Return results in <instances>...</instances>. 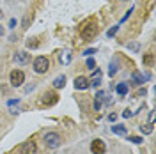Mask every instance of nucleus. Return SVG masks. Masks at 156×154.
<instances>
[{
    "mask_svg": "<svg viewBox=\"0 0 156 154\" xmlns=\"http://www.w3.org/2000/svg\"><path fill=\"white\" fill-rule=\"evenodd\" d=\"M50 69V60L46 57H37L34 60V71L39 73V75H43V73H46Z\"/></svg>",
    "mask_w": 156,
    "mask_h": 154,
    "instance_id": "obj_3",
    "label": "nucleus"
},
{
    "mask_svg": "<svg viewBox=\"0 0 156 154\" xmlns=\"http://www.w3.org/2000/svg\"><path fill=\"white\" fill-rule=\"evenodd\" d=\"M126 92H128V83H119V85H117V94L124 96Z\"/></svg>",
    "mask_w": 156,
    "mask_h": 154,
    "instance_id": "obj_18",
    "label": "nucleus"
},
{
    "mask_svg": "<svg viewBox=\"0 0 156 154\" xmlns=\"http://www.w3.org/2000/svg\"><path fill=\"white\" fill-rule=\"evenodd\" d=\"M27 46H29V48H37V46H39L37 39H36V37H32V39H29V41H27Z\"/></svg>",
    "mask_w": 156,
    "mask_h": 154,
    "instance_id": "obj_21",
    "label": "nucleus"
},
{
    "mask_svg": "<svg viewBox=\"0 0 156 154\" xmlns=\"http://www.w3.org/2000/svg\"><path fill=\"white\" fill-rule=\"evenodd\" d=\"M101 78H103V75H101V69L92 71V75H90V78H89V85L99 87V83H101Z\"/></svg>",
    "mask_w": 156,
    "mask_h": 154,
    "instance_id": "obj_8",
    "label": "nucleus"
},
{
    "mask_svg": "<svg viewBox=\"0 0 156 154\" xmlns=\"http://www.w3.org/2000/svg\"><path fill=\"white\" fill-rule=\"evenodd\" d=\"M128 48L131 50V51H138L140 46H138V43H131V44H128Z\"/></svg>",
    "mask_w": 156,
    "mask_h": 154,
    "instance_id": "obj_25",
    "label": "nucleus"
},
{
    "mask_svg": "<svg viewBox=\"0 0 156 154\" xmlns=\"http://www.w3.org/2000/svg\"><path fill=\"white\" fill-rule=\"evenodd\" d=\"M117 30H119V25H115V27H112V29H110V30L107 32V36H108V37H112V36H115V34H117Z\"/></svg>",
    "mask_w": 156,
    "mask_h": 154,
    "instance_id": "obj_23",
    "label": "nucleus"
},
{
    "mask_svg": "<svg viewBox=\"0 0 156 154\" xmlns=\"http://www.w3.org/2000/svg\"><path fill=\"white\" fill-rule=\"evenodd\" d=\"M60 62H62V64H69V62H71V53H69L68 50L62 51V55H60Z\"/></svg>",
    "mask_w": 156,
    "mask_h": 154,
    "instance_id": "obj_15",
    "label": "nucleus"
},
{
    "mask_svg": "<svg viewBox=\"0 0 156 154\" xmlns=\"http://www.w3.org/2000/svg\"><path fill=\"white\" fill-rule=\"evenodd\" d=\"M87 68H89V69H94V68H96V62H94V58H87Z\"/></svg>",
    "mask_w": 156,
    "mask_h": 154,
    "instance_id": "obj_24",
    "label": "nucleus"
},
{
    "mask_svg": "<svg viewBox=\"0 0 156 154\" xmlns=\"http://www.w3.org/2000/svg\"><path fill=\"white\" fill-rule=\"evenodd\" d=\"M30 21H32V14H30V12H27V14H25V18H23V21H21V27H23V29H27Z\"/></svg>",
    "mask_w": 156,
    "mask_h": 154,
    "instance_id": "obj_20",
    "label": "nucleus"
},
{
    "mask_svg": "<svg viewBox=\"0 0 156 154\" xmlns=\"http://www.w3.org/2000/svg\"><path fill=\"white\" fill-rule=\"evenodd\" d=\"M9 80H11V85L12 87H20L23 82H25V73H23L21 69H14V71L11 73Z\"/></svg>",
    "mask_w": 156,
    "mask_h": 154,
    "instance_id": "obj_4",
    "label": "nucleus"
},
{
    "mask_svg": "<svg viewBox=\"0 0 156 154\" xmlns=\"http://www.w3.org/2000/svg\"><path fill=\"white\" fill-rule=\"evenodd\" d=\"M112 131H114L115 135H126V126L115 124V126H112Z\"/></svg>",
    "mask_w": 156,
    "mask_h": 154,
    "instance_id": "obj_14",
    "label": "nucleus"
},
{
    "mask_svg": "<svg viewBox=\"0 0 156 154\" xmlns=\"http://www.w3.org/2000/svg\"><path fill=\"white\" fill-rule=\"evenodd\" d=\"M98 50L96 48H89V50H85V51H83V55H92V53H96Z\"/></svg>",
    "mask_w": 156,
    "mask_h": 154,
    "instance_id": "obj_26",
    "label": "nucleus"
},
{
    "mask_svg": "<svg viewBox=\"0 0 156 154\" xmlns=\"http://www.w3.org/2000/svg\"><path fill=\"white\" fill-rule=\"evenodd\" d=\"M142 60H144V66H147V68H153V64H154V53H151V51H149V53H146Z\"/></svg>",
    "mask_w": 156,
    "mask_h": 154,
    "instance_id": "obj_12",
    "label": "nucleus"
},
{
    "mask_svg": "<svg viewBox=\"0 0 156 154\" xmlns=\"http://www.w3.org/2000/svg\"><path fill=\"white\" fill-rule=\"evenodd\" d=\"M90 151H92V154H105L107 147H105V144H103V140H92Z\"/></svg>",
    "mask_w": 156,
    "mask_h": 154,
    "instance_id": "obj_6",
    "label": "nucleus"
},
{
    "mask_svg": "<svg viewBox=\"0 0 156 154\" xmlns=\"http://www.w3.org/2000/svg\"><path fill=\"white\" fill-rule=\"evenodd\" d=\"M128 140H129V142H133V144H142V142H144V138H142V136H129Z\"/></svg>",
    "mask_w": 156,
    "mask_h": 154,
    "instance_id": "obj_22",
    "label": "nucleus"
},
{
    "mask_svg": "<svg viewBox=\"0 0 156 154\" xmlns=\"http://www.w3.org/2000/svg\"><path fill=\"white\" fill-rule=\"evenodd\" d=\"M117 71H119V62H112V64H110V69H108V75L114 76Z\"/></svg>",
    "mask_w": 156,
    "mask_h": 154,
    "instance_id": "obj_17",
    "label": "nucleus"
},
{
    "mask_svg": "<svg viewBox=\"0 0 156 154\" xmlns=\"http://www.w3.org/2000/svg\"><path fill=\"white\" fill-rule=\"evenodd\" d=\"M153 121H154V112L149 114V124H153Z\"/></svg>",
    "mask_w": 156,
    "mask_h": 154,
    "instance_id": "obj_28",
    "label": "nucleus"
},
{
    "mask_svg": "<svg viewBox=\"0 0 156 154\" xmlns=\"http://www.w3.org/2000/svg\"><path fill=\"white\" fill-rule=\"evenodd\" d=\"M57 101H58V96L55 94V92H46V94L43 96V99H41V105L51 106V105H55Z\"/></svg>",
    "mask_w": 156,
    "mask_h": 154,
    "instance_id": "obj_5",
    "label": "nucleus"
},
{
    "mask_svg": "<svg viewBox=\"0 0 156 154\" xmlns=\"http://www.w3.org/2000/svg\"><path fill=\"white\" fill-rule=\"evenodd\" d=\"M153 129H154V124H147V126H142V128H140V131H142L144 135H149V133H153Z\"/></svg>",
    "mask_w": 156,
    "mask_h": 154,
    "instance_id": "obj_19",
    "label": "nucleus"
},
{
    "mask_svg": "<svg viewBox=\"0 0 156 154\" xmlns=\"http://www.w3.org/2000/svg\"><path fill=\"white\" fill-rule=\"evenodd\" d=\"M64 85H66V76L64 75H60V76H57L53 80V87L55 89H64Z\"/></svg>",
    "mask_w": 156,
    "mask_h": 154,
    "instance_id": "obj_13",
    "label": "nucleus"
},
{
    "mask_svg": "<svg viewBox=\"0 0 156 154\" xmlns=\"http://www.w3.org/2000/svg\"><path fill=\"white\" fill-rule=\"evenodd\" d=\"M96 34H98V23L94 19H90L89 23H85V25L82 27V30H80V36L83 39H92Z\"/></svg>",
    "mask_w": 156,
    "mask_h": 154,
    "instance_id": "obj_1",
    "label": "nucleus"
},
{
    "mask_svg": "<svg viewBox=\"0 0 156 154\" xmlns=\"http://www.w3.org/2000/svg\"><path fill=\"white\" fill-rule=\"evenodd\" d=\"M129 115H131V112H129V110H124V114H122V117H126V119H128Z\"/></svg>",
    "mask_w": 156,
    "mask_h": 154,
    "instance_id": "obj_29",
    "label": "nucleus"
},
{
    "mask_svg": "<svg viewBox=\"0 0 156 154\" xmlns=\"http://www.w3.org/2000/svg\"><path fill=\"white\" fill-rule=\"evenodd\" d=\"M2 34H4V27H2V25H0V36H2Z\"/></svg>",
    "mask_w": 156,
    "mask_h": 154,
    "instance_id": "obj_30",
    "label": "nucleus"
},
{
    "mask_svg": "<svg viewBox=\"0 0 156 154\" xmlns=\"http://www.w3.org/2000/svg\"><path fill=\"white\" fill-rule=\"evenodd\" d=\"M37 152V145L34 140H29L21 145V154H36Z\"/></svg>",
    "mask_w": 156,
    "mask_h": 154,
    "instance_id": "obj_7",
    "label": "nucleus"
},
{
    "mask_svg": "<svg viewBox=\"0 0 156 154\" xmlns=\"http://www.w3.org/2000/svg\"><path fill=\"white\" fill-rule=\"evenodd\" d=\"M0 14H2V12H0Z\"/></svg>",
    "mask_w": 156,
    "mask_h": 154,
    "instance_id": "obj_32",
    "label": "nucleus"
},
{
    "mask_svg": "<svg viewBox=\"0 0 156 154\" xmlns=\"http://www.w3.org/2000/svg\"><path fill=\"white\" fill-rule=\"evenodd\" d=\"M14 60L18 62V64H27L30 60V55L27 53V51H18L16 55H14Z\"/></svg>",
    "mask_w": 156,
    "mask_h": 154,
    "instance_id": "obj_11",
    "label": "nucleus"
},
{
    "mask_svg": "<svg viewBox=\"0 0 156 154\" xmlns=\"http://www.w3.org/2000/svg\"><path fill=\"white\" fill-rule=\"evenodd\" d=\"M122 2H126V0H122Z\"/></svg>",
    "mask_w": 156,
    "mask_h": 154,
    "instance_id": "obj_31",
    "label": "nucleus"
},
{
    "mask_svg": "<svg viewBox=\"0 0 156 154\" xmlns=\"http://www.w3.org/2000/svg\"><path fill=\"white\" fill-rule=\"evenodd\" d=\"M87 87H89V78L78 76L76 80H75V89H78V90H85Z\"/></svg>",
    "mask_w": 156,
    "mask_h": 154,
    "instance_id": "obj_9",
    "label": "nucleus"
},
{
    "mask_svg": "<svg viewBox=\"0 0 156 154\" xmlns=\"http://www.w3.org/2000/svg\"><path fill=\"white\" fill-rule=\"evenodd\" d=\"M131 80H133V82H135V83H138V85H140V83H144V82H146V78L142 76V75H138V73H133V75H131Z\"/></svg>",
    "mask_w": 156,
    "mask_h": 154,
    "instance_id": "obj_16",
    "label": "nucleus"
},
{
    "mask_svg": "<svg viewBox=\"0 0 156 154\" xmlns=\"http://www.w3.org/2000/svg\"><path fill=\"white\" fill-rule=\"evenodd\" d=\"M131 12H133V7H131V9H129V11H128V12H126V14H124V18L121 19V21H126V19L129 18V14H131Z\"/></svg>",
    "mask_w": 156,
    "mask_h": 154,
    "instance_id": "obj_27",
    "label": "nucleus"
},
{
    "mask_svg": "<svg viewBox=\"0 0 156 154\" xmlns=\"http://www.w3.org/2000/svg\"><path fill=\"white\" fill-rule=\"evenodd\" d=\"M103 103H105V92L103 90H99L96 94V97H94V110H101V106H103Z\"/></svg>",
    "mask_w": 156,
    "mask_h": 154,
    "instance_id": "obj_10",
    "label": "nucleus"
},
{
    "mask_svg": "<svg viewBox=\"0 0 156 154\" xmlns=\"http://www.w3.org/2000/svg\"><path fill=\"white\" fill-rule=\"evenodd\" d=\"M44 145L50 147V149H57L58 145H60V136H58L55 131L44 133Z\"/></svg>",
    "mask_w": 156,
    "mask_h": 154,
    "instance_id": "obj_2",
    "label": "nucleus"
}]
</instances>
